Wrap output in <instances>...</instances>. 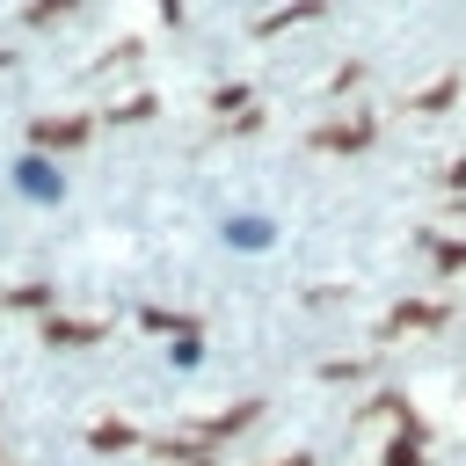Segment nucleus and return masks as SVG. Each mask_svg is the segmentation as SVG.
<instances>
[{
    "instance_id": "6",
    "label": "nucleus",
    "mask_w": 466,
    "mask_h": 466,
    "mask_svg": "<svg viewBox=\"0 0 466 466\" xmlns=\"http://www.w3.org/2000/svg\"><path fill=\"white\" fill-rule=\"evenodd\" d=\"M167 357H175L182 371H197V357H204V350H197V335H175V350H167Z\"/></svg>"
},
{
    "instance_id": "8",
    "label": "nucleus",
    "mask_w": 466,
    "mask_h": 466,
    "mask_svg": "<svg viewBox=\"0 0 466 466\" xmlns=\"http://www.w3.org/2000/svg\"><path fill=\"white\" fill-rule=\"evenodd\" d=\"M66 7H73V0H36V7H29V22H44V15H66Z\"/></svg>"
},
{
    "instance_id": "3",
    "label": "nucleus",
    "mask_w": 466,
    "mask_h": 466,
    "mask_svg": "<svg viewBox=\"0 0 466 466\" xmlns=\"http://www.w3.org/2000/svg\"><path fill=\"white\" fill-rule=\"evenodd\" d=\"M102 328L95 320H51V342H95Z\"/></svg>"
},
{
    "instance_id": "7",
    "label": "nucleus",
    "mask_w": 466,
    "mask_h": 466,
    "mask_svg": "<svg viewBox=\"0 0 466 466\" xmlns=\"http://www.w3.org/2000/svg\"><path fill=\"white\" fill-rule=\"evenodd\" d=\"M422 320H437V306H400L393 313V328H422Z\"/></svg>"
},
{
    "instance_id": "5",
    "label": "nucleus",
    "mask_w": 466,
    "mask_h": 466,
    "mask_svg": "<svg viewBox=\"0 0 466 466\" xmlns=\"http://www.w3.org/2000/svg\"><path fill=\"white\" fill-rule=\"evenodd\" d=\"M80 131H87V124H36V138H44V146H73Z\"/></svg>"
},
{
    "instance_id": "9",
    "label": "nucleus",
    "mask_w": 466,
    "mask_h": 466,
    "mask_svg": "<svg viewBox=\"0 0 466 466\" xmlns=\"http://www.w3.org/2000/svg\"><path fill=\"white\" fill-rule=\"evenodd\" d=\"M386 466H415V444H393V451H386Z\"/></svg>"
},
{
    "instance_id": "4",
    "label": "nucleus",
    "mask_w": 466,
    "mask_h": 466,
    "mask_svg": "<svg viewBox=\"0 0 466 466\" xmlns=\"http://www.w3.org/2000/svg\"><path fill=\"white\" fill-rule=\"evenodd\" d=\"M371 138V124H335V131H320V146H364Z\"/></svg>"
},
{
    "instance_id": "2",
    "label": "nucleus",
    "mask_w": 466,
    "mask_h": 466,
    "mask_svg": "<svg viewBox=\"0 0 466 466\" xmlns=\"http://www.w3.org/2000/svg\"><path fill=\"white\" fill-rule=\"evenodd\" d=\"M269 240H277V226H269L262 211H233V218H226V248H248V255H262Z\"/></svg>"
},
{
    "instance_id": "1",
    "label": "nucleus",
    "mask_w": 466,
    "mask_h": 466,
    "mask_svg": "<svg viewBox=\"0 0 466 466\" xmlns=\"http://www.w3.org/2000/svg\"><path fill=\"white\" fill-rule=\"evenodd\" d=\"M15 189H22L29 204H58V197H66V175H58L44 153H22V160H15Z\"/></svg>"
}]
</instances>
